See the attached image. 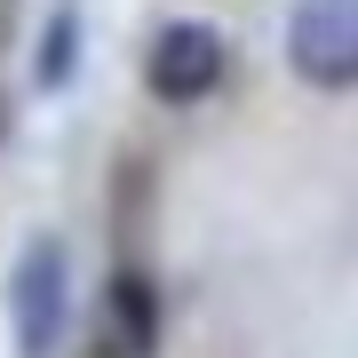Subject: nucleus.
<instances>
[{
  "label": "nucleus",
  "mask_w": 358,
  "mask_h": 358,
  "mask_svg": "<svg viewBox=\"0 0 358 358\" xmlns=\"http://www.w3.org/2000/svg\"><path fill=\"white\" fill-rule=\"evenodd\" d=\"M231 72V48L215 24H192V16H176V24L152 32V48H143V88L159 103H207L223 88Z\"/></svg>",
  "instance_id": "obj_3"
},
{
  "label": "nucleus",
  "mask_w": 358,
  "mask_h": 358,
  "mask_svg": "<svg viewBox=\"0 0 358 358\" xmlns=\"http://www.w3.org/2000/svg\"><path fill=\"white\" fill-rule=\"evenodd\" d=\"M8 327H16V350L24 358H48L72 327V247L56 231L24 239V255L8 271Z\"/></svg>",
  "instance_id": "obj_1"
},
{
  "label": "nucleus",
  "mask_w": 358,
  "mask_h": 358,
  "mask_svg": "<svg viewBox=\"0 0 358 358\" xmlns=\"http://www.w3.org/2000/svg\"><path fill=\"white\" fill-rule=\"evenodd\" d=\"M72 64H80V8L64 0V8H48V24H40V40H32V80L56 96L72 80Z\"/></svg>",
  "instance_id": "obj_5"
},
{
  "label": "nucleus",
  "mask_w": 358,
  "mask_h": 358,
  "mask_svg": "<svg viewBox=\"0 0 358 358\" xmlns=\"http://www.w3.org/2000/svg\"><path fill=\"white\" fill-rule=\"evenodd\" d=\"M8 128H16V112H8V96H0V143H8Z\"/></svg>",
  "instance_id": "obj_7"
},
{
  "label": "nucleus",
  "mask_w": 358,
  "mask_h": 358,
  "mask_svg": "<svg viewBox=\"0 0 358 358\" xmlns=\"http://www.w3.org/2000/svg\"><path fill=\"white\" fill-rule=\"evenodd\" d=\"M88 358H159V287L136 263H120L96 287V327H88Z\"/></svg>",
  "instance_id": "obj_4"
},
{
  "label": "nucleus",
  "mask_w": 358,
  "mask_h": 358,
  "mask_svg": "<svg viewBox=\"0 0 358 358\" xmlns=\"http://www.w3.org/2000/svg\"><path fill=\"white\" fill-rule=\"evenodd\" d=\"M287 64L303 88H327V96L358 88V0H294Z\"/></svg>",
  "instance_id": "obj_2"
},
{
  "label": "nucleus",
  "mask_w": 358,
  "mask_h": 358,
  "mask_svg": "<svg viewBox=\"0 0 358 358\" xmlns=\"http://www.w3.org/2000/svg\"><path fill=\"white\" fill-rule=\"evenodd\" d=\"M16 40V0H0V48Z\"/></svg>",
  "instance_id": "obj_6"
}]
</instances>
